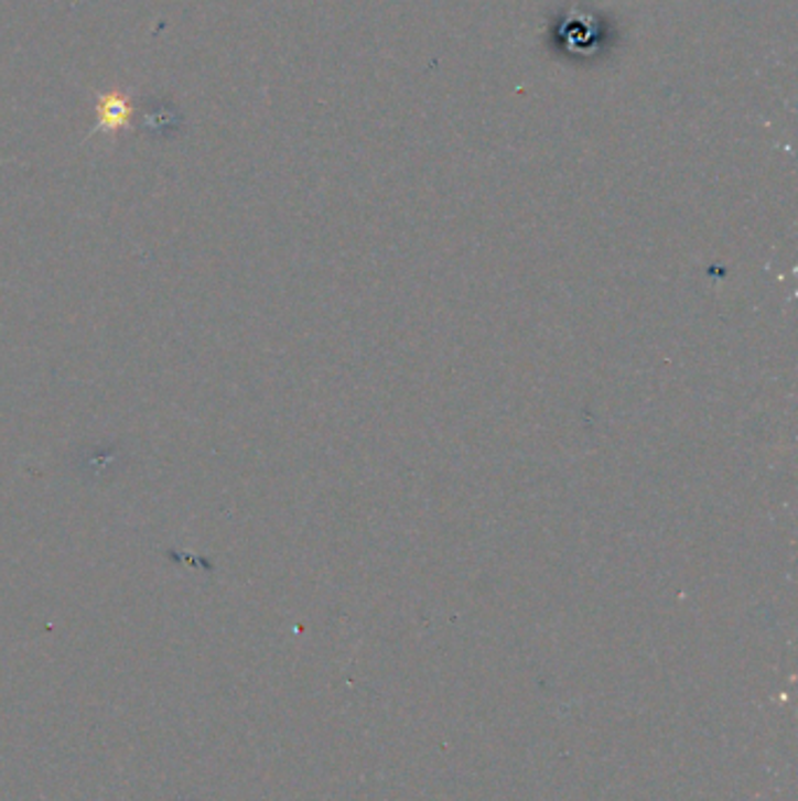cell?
<instances>
[{"mask_svg": "<svg viewBox=\"0 0 798 801\" xmlns=\"http://www.w3.org/2000/svg\"><path fill=\"white\" fill-rule=\"evenodd\" d=\"M127 113H129L127 106H125L120 99L112 97V99L108 101V106L101 110V122H104V125H108V127H120V125L125 122Z\"/></svg>", "mask_w": 798, "mask_h": 801, "instance_id": "1", "label": "cell"}]
</instances>
